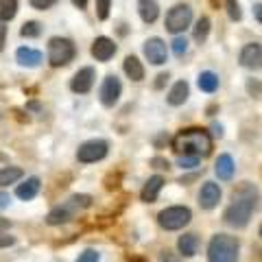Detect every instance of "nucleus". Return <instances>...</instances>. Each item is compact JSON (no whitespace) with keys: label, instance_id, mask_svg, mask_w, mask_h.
<instances>
[{"label":"nucleus","instance_id":"f257e3e1","mask_svg":"<svg viewBox=\"0 0 262 262\" xmlns=\"http://www.w3.org/2000/svg\"><path fill=\"white\" fill-rule=\"evenodd\" d=\"M258 206H260L258 188L249 182H245L232 192V203H229L223 212V223L234 227V229L247 227L249 219H251L253 212L258 210Z\"/></svg>","mask_w":262,"mask_h":262},{"label":"nucleus","instance_id":"f03ea898","mask_svg":"<svg viewBox=\"0 0 262 262\" xmlns=\"http://www.w3.org/2000/svg\"><path fill=\"white\" fill-rule=\"evenodd\" d=\"M173 151L177 155H196V158H208L212 153V136L208 129L201 127H188L182 129L173 138Z\"/></svg>","mask_w":262,"mask_h":262},{"label":"nucleus","instance_id":"7ed1b4c3","mask_svg":"<svg viewBox=\"0 0 262 262\" xmlns=\"http://www.w3.org/2000/svg\"><path fill=\"white\" fill-rule=\"evenodd\" d=\"M92 201L94 199L90 194H72L68 201L59 203V206H55L51 212H48L46 214V225L57 227V225L70 223V221L77 216V212L88 210L90 206H92Z\"/></svg>","mask_w":262,"mask_h":262},{"label":"nucleus","instance_id":"20e7f679","mask_svg":"<svg viewBox=\"0 0 262 262\" xmlns=\"http://www.w3.org/2000/svg\"><path fill=\"white\" fill-rule=\"evenodd\" d=\"M241 245L236 236L214 234L208 243V262H238Z\"/></svg>","mask_w":262,"mask_h":262},{"label":"nucleus","instance_id":"39448f33","mask_svg":"<svg viewBox=\"0 0 262 262\" xmlns=\"http://www.w3.org/2000/svg\"><path fill=\"white\" fill-rule=\"evenodd\" d=\"M77 57V46L68 37H51L48 42V63L53 68H63Z\"/></svg>","mask_w":262,"mask_h":262},{"label":"nucleus","instance_id":"423d86ee","mask_svg":"<svg viewBox=\"0 0 262 262\" xmlns=\"http://www.w3.org/2000/svg\"><path fill=\"white\" fill-rule=\"evenodd\" d=\"M192 221V212L186 206H170L158 214V225L166 232H177Z\"/></svg>","mask_w":262,"mask_h":262},{"label":"nucleus","instance_id":"0eeeda50","mask_svg":"<svg viewBox=\"0 0 262 262\" xmlns=\"http://www.w3.org/2000/svg\"><path fill=\"white\" fill-rule=\"evenodd\" d=\"M192 22V7L186 5V3H179L175 7H170L168 13H166V20H164V27H166L168 33L173 35H179L184 33Z\"/></svg>","mask_w":262,"mask_h":262},{"label":"nucleus","instance_id":"6e6552de","mask_svg":"<svg viewBox=\"0 0 262 262\" xmlns=\"http://www.w3.org/2000/svg\"><path fill=\"white\" fill-rule=\"evenodd\" d=\"M110 153V144L103 138H92V140H85L83 144H79L77 149V160L81 164H96L107 158Z\"/></svg>","mask_w":262,"mask_h":262},{"label":"nucleus","instance_id":"1a4fd4ad","mask_svg":"<svg viewBox=\"0 0 262 262\" xmlns=\"http://www.w3.org/2000/svg\"><path fill=\"white\" fill-rule=\"evenodd\" d=\"M122 94V83L116 75H107L103 79L101 90H98V101H101L103 107H114L120 101Z\"/></svg>","mask_w":262,"mask_h":262},{"label":"nucleus","instance_id":"9d476101","mask_svg":"<svg viewBox=\"0 0 262 262\" xmlns=\"http://www.w3.org/2000/svg\"><path fill=\"white\" fill-rule=\"evenodd\" d=\"M144 51V57L146 61L153 63V66H162L168 61V48H166V42L162 37H149L142 46Z\"/></svg>","mask_w":262,"mask_h":262},{"label":"nucleus","instance_id":"9b49d317","mask_svg":"<svg viewBox=\"0 0 262 262\" xmlns=\"http://www.w3.org/2000/svg\"><path fill=\"white\" fill-rule=\"evenodd\" d=\"M238 61L243 68L247 70H262V44L258 42H249L241 48Z\"/></svg>","mask_w":262,"mask_h":262},{"label":"nucleus","instance_id":"f8f14e48","mask_svg":"<svg viewBox=\"0 0 262 262\" xmlns=\"http://www.w3.org/2000/svg\"><path fill=\"white\" fill-rule=\"evenodd\" d=\"M94 81H96V70L92 66H85V68L75 72V77L70 79V90L75 94H88L90 90H92Z\"/></svg>","mask_w":262,"mask_h":262},{"label":"nucleus","instance_id":"ddd939ff","mask_svg":"<svg viewBox=\"0 0 262 262\" xmlns=\"http://www.w3.org/2000/svg\"><path fill=\"white\" fill-rule=\"evenodd\" d=\"M116 51H118L116 42L110 39V37H105V35L96 37L94 42H92V48H90V53H92V57H94L96 61H110L112 57L116 55Z\"/></svg>","mask_w":262,"mask_h":262},{"label":"nucleus","instance_id":"4468645a","mask_svg":"<svg viewBox=\"0 0 262 262\" xmlns=\"http://www.w3.org/2000/svg\"><path fill=\"white\" fill-rule=\"evenodd\" d=\"M221 196H223V192H221V186L214 184V182H206L201 186V190H199V206L203 210H214L219 206Z\"/></svg>","mask_w":262,"mask_h":262},{"label":"nucleus","instance_id":"2eb2a0df","mask_svg":"<svg viewBox=\"0 0 262 262\" xmlns=\"http://www.w3.org/2000/svg\"><path fill=\"white\" fill-rule=\"evenodd\" d=\"M162 188H164V177L162 175H153L146 179V184L142 186V190H140V199L144 203H153V201H158V196L162 192Z\"/></svg>","mask_w":262,"mask_h":262},{"label":"nucleus","instance_id":"dca6fc26","mask_svg":"<svg viewBox=\"0 0 262 262\" xmlns=\"http://www.w3.org/2000/svg\"><path fill=\"white\" fill-rule=\"evenodd\" d=\"M15 61H18L22 68H37V66L42 63V53L31 46H20L18 51H15Z\"/></svg>","mask_w":262,"mask_h":262},{"label":"nucleus","instance_id":"f3484780","mask_svg":"<svg viewBox=\"0 0 262 262\" xmlns=\"http://www.w3.org/2000/svg\"><path fill=\"white\" fill-rule=\"evenodd\" d=\"M188 96H190V85H188L186 81H177V83H173V88L168 90L166 103L170 107H179V105H184L188 101Z\"/></svg>","mask_w":262,"mask_h":262},{"label":"nucleus","instance_id":"a211bd4d","mask_svg":"<svg viewBox=\"0 0 262 262\" xmlns=\"http://www.w3.org/2000/svg\"><path fill=\"white\" fill-rule=\"evenodd\" d=\"M39 188H42V179L39 177H27V182L18 184V188H15V194H18V199L22 201H31L35 199Z\"/></svg>","mask_w":262,"mask_h":262},{"label":"nucleus","instance_id":"6ab92c4d","mask_svg":"<svg viewBox=\"0 0 262 262\" xmlns=\"http://www.w3.org/2000/svg\"><path fill=\"white\" fill-rule=\"evenodd\" d=\"M122 70H125V75L134 81V83H140V81L144 79V66L136 55L125 57V61H122Z\"/></svg>","mask_w":262,"mask_h":262},{"label":"nucleus","instance_id":"aec40b11","mask_svg":"<svg viewBox=\"0 0 262 262\" xmlns=\"http://www.w3.org/2000/svg\"><path fill=\"white\" fill-rule=\"evenodd\" d=\"M234 170H236V164L232 160V155H227V153L219 155V160L214 164V173L221 182H229V179L234 177Z\"/></svg>","mask_w":262,"mask_h":262},{"label":"nucleus","instance_id":"412c9836","mask_svg":"<svg viewBox=\"0 0 262 262\" xmlns=\"http://www.w3.org/2000/svg\"><path fill=\"white\" fill-rule=\"evenodd\" d=\"M177 251H179V256H184V258H192L194 253L199 251V236H196V234H184V236H179Z\"/></svg>","mask_w":262,"mask_h":262},{"label":"nucleus","instance_id":"4be33fe9","mask_svg":"<svg viewBox=\"0 0 262 262\" xmlns=\"http://www.w3.org/2000/svg\"><path fill=\"white\" fill-rule=\"evenodd\" d=\"M138 13L144 24H153L160 18V5L155 0H138Z\"/></svg>","mask_w":262,"mask_h":262},{"label":"nucleus","instance_id":"5701e85b","mask_svg":"<svg viewBox=\"0 0 262 262\" xmlns=\"http://www.w3.org/2000/svg\"><path fill=\"white\" fill-rule=\"evenodd\" d=\"M196 85H199L201 92H206V94H214L219 85H221V81H219V75H214L212 70H203L199 77H196Z\"/></svg>","mask_w":262,"mask_h":262},{"label":"nucleus","instance_id":"b1692460","mask_svg":"<svg viewBox=\"0 0 262 262\" xmlns=\"http://www.w3.org/2000/svg\"><path fill=\"white\" fill-rule=\"evenodd\" d=\"M22 175H24V170L18 168V166H5V168H0V188L20 182Z\"/></svg>","mask_w":262,"mask_h":262},{"label":"nucleus","instance_id":"393cba45","mask_svg":"<svg viewBox=\"0 0 262 262\" xmlns=\"http://www.w3.org/2000/svg\"><path fill=\"white\" fill-rule=\"evenodd\" d=\"M210 18H199L196 20V24H194V31H192V37H194V42H199V44H203L208 39V35H210Z\"/></svg>","mask_w":262,"mask_h":262},{"label":"nucleus","instance_id":"a878e982","mask_svg":"<svg viewBox=\"0 0 262 262\" xmlns=\"http://www.w3.org/2000/svg\"><path fill=\"white\" fill-rule=\"evenodd\" d=\"M18 13V0H0V22H9Z\"/></svg>","mask_w":262,"mask_h":262},{"label":"nucleus","instance_id":"bb28decb","mask_svg":"<svg viewBox=\"0 0 262 262\" xmlns=\"http://www.w3.org/2000/svg\"><path fill=\"white\" fill-rule=\"evenodd\" d=\"M20 35L22 37H39L42 35V24H39L37 20H29V22H24L22 24V29H20Z\"/></svg>","mask_w":262,"mask_h":262},{"label":"nucleus","instance_id":"cd10ccee","mask_svg":"<svg viewBox=\"0 0 262 262\" xmlns=\"http://www.w3.org/2000/svg\"><path fill=\"white\" fill-rule=\"evenodd\" d=\"M225 9H227L229 20L238 22V20L243 18V11H241V5H238V0H225Z\"/></svg>","mask_w":262,"mask_h":262},{"label":"nucleus","instance_id":"c85d7f7f","mask_svg":"<svg viewBox=\"0 0 262 262\" xmlns=\"http://www.w3.org/2000/svg\"><path fill=\"white\" fill-rule=\"evenodd\" d=\"M199 160L201 158H196V155H177V166H182L184 170L196 168L199 166Z\"/></svg>","mask_w":262,"mask_h":262},{"label":"nucleus","instance_id":"c756f323","mask_svg":"<svg viewBox=\"0 0 262 262\" xmlns=\"http://www.w3.org/2000/svg\"><path fill=\"white\" fill-rule=\"evenodd\" d=\"M110 9H112V0H96V18L101 22L110 18Z\"/></svg>","mask_w":262,"mask_h":262},{"label":"nucleus","instance_id":"7c9ffc66","mask_svg":"<svg viewBox=\"0 0 262 262\" xmlns=\"http://www.w3.org/2000/svg\"><path fill=\"white\" fill-rule=\"evenodd\" d=\"M173 53H175L177 57H184V55L188 53V39H186V37L177 35V37L173 39Z\"/></svg>","mask_w":262,"mask_h":262},{"label":"nucleus","instance_id":"2f4dec72","mask_svg":"<svg viewBox=\"0 0 262 262\" xmlns=\"http://www.w3.org/2000/svg\"><path fill=\"white\" fill-rule=\"evenodd\" d=\"M77 262H101V253L96 249H85L83 253H79Z\"/></svg>","mask_w":262,"mask_h":262},{"label":"nucleus","instance_id":"473e14b6","mask_svg":"<svg viewBox=\"0 0 262 262\" xmlns=\"http://www.w3.org/2000/svg\"><path fill=\"white\" fill-rule=\"evenodd\" d=\"M29 5L37 11H46V9H51L53 5H57V0H29Z\"/></svg>","mask_w":262,"mask_h":262},{"label":"nucleus","instance_id":"72a5a7b5","mask_svg":"<svg viewBox=\"0 0 262 262\" xmlns=\"http://www.w3.org/2000/svg\"><path fill=\"white\" fill-rule=\"evenodd\" d=\"M247 92L251 94V96H260L262 94V83L258 79H249L247 81Z\"/></svg>","mask_w":262,"mask_h":262},{"label":"nucleus","instance_id":"f704fd0d","mask_svg":"<svg viewBox=\"0 0 262 262\" xmlns=\"http://www.w3.org/2000/svg\"><path fill=\"white\" fill-rule=\"evenodd\" d=\"M15 245V238L9 234H0V249H7V247H13Z\"/></svg>","mask_w":262,"mask_h":262},{"label":"nucleus","instance_id":"c9c22d12","mask_svg":"<svg viewBox=\"0 0 262 262\" xmlns=\"http://www.w3.org/2000/svg\"><path fill=\"white\" fill-rule=\"evenodd\" d=\"M9 203H11V196L9 192H5V190H0V212L9 208Z\"/></svg>","mask_w":262,"mask_h":262},{"label":"nucleus","instance_id":"e433bc0d","mask_svg":"<svg viewBox=\"0 0 262 262\" xmlns=\"http://www.w3.org/2000/svg\"><path fill=\"white\" fill-rule=\"evenodd\" d=\"M160 262H179V260L175 258V253H173V251L164 249V251L160 253Z\"/></svg>","mask_w":262,"mask_h":262},{"label":"nucleus","instance_id":"4c0bfd02","mask_svg":"<svg viewBox=\"0 0 262 262\" xmlns=\"http://www.w3.org/2000/svg\"><path fill=\"white\" fill-rule=\"evenodd\" d=\"M170 77H168V72H162V75H158V81H155V90H162L164 85H166V81H168Z\"/></svg>","mask_w":262,"mask_h":262},{"label":"nucleus","instance_id":"58836bf2","mask_svg":"<svg viewBox=\"0 0 262 262\" xmlns=\"http://www.w3.org/2000/svg\"><path fill=\"white\" fill-rule=\"evenodd\" d=\"M5 42H7V27H5V22H0V53L5 48Z\"/></svg>","mask_w":262,"mask_h":262},{"label":"nucleus","instance_id":"ea45409f","mask_svg":"<svg viewBox=\"0 0 262 262\" xmlns=\"http://www.w3.org/2000/svg\"><path fill=\"white\" fill-rule=\"evenodd\" d=\"M210 136H212V138H223V127L214 122V125L210 127Z\"/></svg>","mask_w":262,"mask_h":262},{"label":"nucleus","instance_id":"a19ab883","mask_svg":"<svg viewBox=\"0 0 262 262\" xmlns=\"http://www.w3.org/2000/svg\"><path fill=\"white\" fill-rule=\"evenodd\" d=\"M253 18H256V20L262 24V3H256V5H253Z\"/></svg>","mask_w":262,"mask_h":262},{"label":"nucleus","instance_id":"79ce46f5","mask_svg":"<svg viewBox=\"0 0 262 262\" xmlns=\"http://www.w3.org/2000/svg\"><path fill=\"white\" fill-rule=\"evenodd\" d=\"M151 164H153V166H158V168H168V162L162 160V158H153Z\"/></svg>","mask_w":262,"mask_h":262},{"label":"nucleus","instance_id":"37998d69","mask_svg":"<svg viewBox=\"0 0 262 262\" xmlns=\"http://www.w3.org/2000/svg\"><path fill=\"white\" fill-rule=\"evenodd\" d=\"M70 3H72V5H75V7H77V9H81V11H83V9H85V7H88V0H70Z\"/></svg>","mask_w":262,"mask_h":262},{"label":"nucleus","instance_id":"c03bdc74","mask_svg":"<svg viewBox=\"0 0 262 262\" xmlns=\"http://www.w3.org/2000/svg\"><path fill=\"white\" fill-rule=\"evenodd\" d=\"M11 227V221L9 219H3L0 216V229H9Z\"/></svg>","mask_w":262,"mask_h":262},{"label":"nucleus","instance_id":"a18cd8bd","mask_svg":"<svg viewBox=\"0 0 262 262\" xmlns=\"http://www.w3.org/2000/svg\"><path fill=\"white\" fill-rule=\"evenodd\" d=\"M127 262H146L142 256H127Z\"/></svg>","mask_w":262,"mask_h":262},{"label":"nucleus","instance_id":"49530a36","mask_svg":"<svg viewBox=\"0 0 262 262\" xmlns=\"http://www.w3.org/2000/svg\"><path fill=\"white\" fill-rule=\"evenodd\" d=\"M258 234H260V238H262V225H260V229H258Z\"/></svg>","mask_w":262,"mask_h":262}]
</instances>
